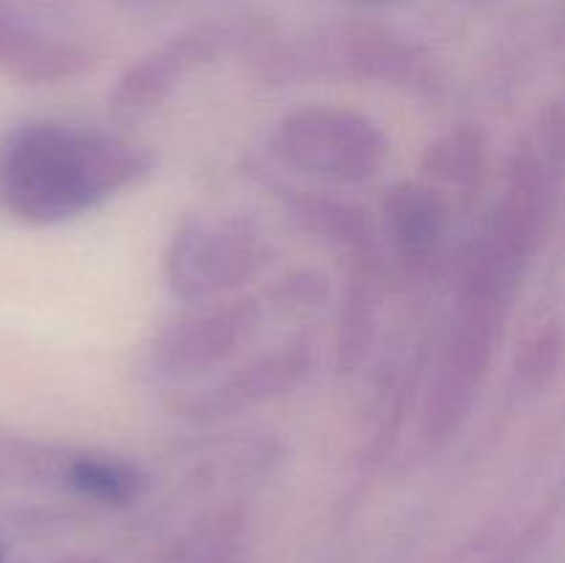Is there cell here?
Segmentation results:
<instances>
[{
  "instance_id": "obj_1",
  "label": "cell",
  "mask_w": 565,
  "mask_h": 563,
  "mask_svg": "<svg viewBox=\"0 0 565 563\" xmlns=\"http://www.w3.org/2000/svg\"><path fill=\"white\" fill-rule=\"evenodd\" d=\"M152 171L143 144L94 127L39 121L0 144V208L28 224L88 213Z\"/></svg>"
},
{
  "instance_id": "obj_9",
  "label": "cell",
  "mask_w": 565,
  "mask_h": 563,
  "mask_svg": "<svg viewBox=\"0 0 565 563\" xmlns=\"http://www.w3.org/2000/svg\"><path fill=\"white\" fill-rule=\"evenodd\" d=\"M312 351L303 340L290 342L281 351L265 353L252 364L232 373L218 386H210L199 397L185 403V412L204 414V417H224V414L243 412V408L259 406L265 401L285 395L309 373Z\"/></svg>"
},
{
  "instance_id": "obj_6",
  "label": "cell",
  "mask_w": 565,
  "mask_h": 563,
  "mask_svg": "<svg viewBox=\"0 0 565 563\" xmlns=\"http://www.w3.org/2000/svg\"><path fill=\"white\" fill-rule=\"evenodd\" d=\"M259 33L263 28L252 17H218L177 33L121 72L110 94L114 110L143 114L158 108L191 72L221 59L230 50L254 44Z\"/></svg>"
},
{
  "instance_id": "obj_12",
  "label": "cell",
  "mask_w": 565,
  "mask_h": 563,
  "mask_svg": "<svg viewBox=\"0 0 565 563\" xmlns=\"http://www.w3.org/2000/svg\"><path fill=\"white\" fill-rule=\"evenodd\" d=\"M66 484L88 500L125 506L143 489V475L136 464L114 456H75L66 464Z\"/></svg>"
},
{
  "instance_id": "obj_4",
  "label": "cell",
  "mask_w": 565,
  "mask_h": 563,
  "mask_svg": "<svg viewBox=\"0 0 565 563\" xmlns=\"http://www.w3.org/2000/svg\"><path fill=\"white\" fill-rule=\"evenodd\" d=\"M274 152L287 166L334 182H364L386 160V138L375 121L331 105H309L276 125Z\"/></svg>"
},
{
  "instance_id": "obj_13",
  "label": "cell",
  "mask_w": 565,
  "mask_h": 563,
  "mask_svg": "<svg viewBox=\"0 0 565 563\" xmlns=\"http://www.w3.org/2000/svg\"><path fill=\"white\" fill-rule=\"evenodd\" d=\"M423 166L436 180L450 185H472L486 166L483 132L475 130L472 125L452 127L425 149Z\"/></svg>"
},
{
  "instance_id": "obj_11",
  "label": "cell",
  "mask_w": 565,
  "mask_h": 563,
  "mask_svg": "<svg viewBox=\"0 0 565 563\" xmlns=\"http://www.w3.org/2000/svg\"><path fill=\"white\" fill-rule=\"evenodd\" d=\"M290 219L303 232L345 243L351 248H362V252H367L373 243V224H370L367 213L359 204L329 196V193L298 191L290 199Z\"/></svg>"
},
{
  "instance_id": "obj_2",
  "label": "cell",
  "mask_w": 565,
  "mask_h": 563,
  "mask_svg": "<svg viewBox=\"0 0 565 563\" xmlns=\"http://www.w3.org/2000/svg\"><path fill=\"white\" fill-rule=\"evenodd\" d=\"M527 257L530 254L524 248L508 241L494 226L475 252L463 279L450 340L445 346L436 384H430L428 406H425L423 428L428 439H445L472 408L494 357L513 279Z\"/></svg>"
},
{
  "instance_id": "obj_8",
  "label": "cell",
  "mask_w": 565,
  "mask_h": 563,
  "mask_svg": "<svg viewBox=\"0 0 565 563\" xmlns=\"http://www.w3.org/2000/svg\"><path fill=\"white\" fill-rule=\"evenodd\" d=\"M257 323L259 309L254 301H237L213 312L191 315L160 334L154 359L166 373H204L226 362L252 337Z\"/></svg>"
},
{
  "instance_id": "obj_7",
  "label": "cell",
  "mask_w": 565,
  "mask_h": 563,
  "mask_svg": "<svg viewBox=\"0 0 565 563\" xmlns=\"http://www.w3.org/2000/svg\"><path fill=\"white\" fill-rule=\"evenodd\" d=\"M92 64L83 44L47 31L28 0H0V72L20 83H55Z\"/></svg>"
},
{
  "instance_id": "obj_14",
  "label": "cell",
  "mask_w": 565,
  "mask_h": 563,
  "mask_svg": "<svg viewBox=\"0 0 565 563\" xmlns=\"http://www.w3.org/2000/svg\"><path fill=\"white\" fill-rule=\"evenodd\" d=\"M375 263H367L353 274L351 293H348V307L342 312V334H340V359L342 364H356L367 351L373 340V318H375Z\"/></svg>"
},
{
  "instance_id": "obj_5",
  "label": "cell",
  "mask_w": 565,
  "mask_h": 563,
  "mask_svg": "<svg viewBox=\"0 0 565 563\" xmlns=\"http://www.w3.org/2000/svg\"><path fill=\"white\" fill-rule=\"evenodd\" d=\"M265 259V237L243 215L193 219L166 252V282L185 301H207L252 279Z\"/></svg>"
},
{
  "instance_id": "obj_10",
  "label": "cell",
  "mask_w": 565,
  "mask_h": 563,
  "mask_svg": "<svg viewBox=\"0 0 565 563\" xmlns=\"http://www.w3.org/2000/svg\"><path fill=\"white\" fill-rule=\"evenodd\" d=\"M384 219L392 243L408 263H425L445 237L447 204L423 182H397L384 199Z\"/></svg>"
},
{
  "instance_id": "obj_3",
  "label": "cell",
  "mask_w": 565,
  "mask_h": 563,
  "mask_svg": "<svg viewBox=\"0 0 565 563\" xmlns=\"http://www.w3.org/2000/svg\"><path fill=\"white\" fill-rule=\"evenodd\" d=\"M265 81H373L434 92L441 81L436 59L401 33L367 22L320 28L292 39L265 44L257 59Z\"/></svg>"
},
{
  "instance_id": "obj_15",
  "label": "cell",
  "mask_w": 565,
  "mask_h": 563,
  "mask_svg": "<svg viewBox=\"0 0 565 563\" xmlns=\"http://www.w3.org/2000/svg\"><path fill=\"white\" fill-rule=\"evenodd\" d=\"M557 364H561V329L546 326L524 348V375H535L541 381L544 375L555 373Z\"/></svg>"
}]
</instances>
